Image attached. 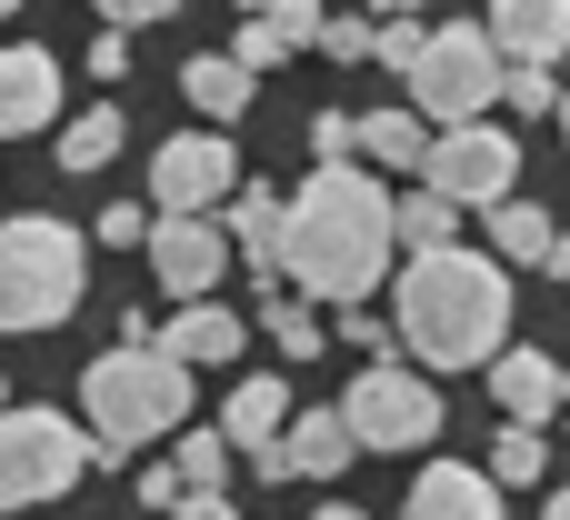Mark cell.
<instances>
[{
  "label": "cell",
  "mask_w": 570,
  "mask_h": 520,
  "mask_svg": "<svg viewBox=\"0 0 570 520\" xmlns=\"http://www.w3.org/2000/svg\"><path fill=\"white\" fill-rule=\"evenodd\" d=\"M80 411H90V431L110 451H140V441L190 421V361L160 351V341H120V351H100L80 371Z\"/></svg>",
  "instance_id": "3"
},
{
  "label": "cell",
  "mask_w": 570,
  "mask_h": 520,
  "mask_svg": "<svg viewBox=\"0 0 570 520\" xmlns=\"http://www.w3.org/2000/svg\"><path fill=\"white\" fill-rule=\"evenodd\" d=\"M541 471H551V441H541V421H511V431L491 441V481H501V491H531Z\"/></svg>",
  "instance_id": "24"
},
{
  "label": "cell",
  "mask_w": 570,
  "mask_h": 520,
  "mask_svg": "<svg viewBox=\"0 0 570 520\" xmlns=\"http://www.w3.org/2000/svg\"><path fill=\"white\" fill-rule=\"evenodd\" d=\"M551 520H570V491H551Z\"/></svg>",
  "instance_id": "40"
},
{
  "label": "cell",
  "mask_w": 570,
  "mask_h": 520,
  "mask_svg": "<svg viewBox=\"0 0 570 520\" xmlns=\"http://www.w3.org/2000/svg\"><path fill=\"white\" fill-rule=\"evenodd\" d=\"M501 100H511L521 120H551V110H561V90H551V60H511V80H501Z\"/></svg>",
  "instance_id": "26"
},
{
  "label": "cell",
  "mask_w": 570,
  "mask_h": 520,
  "mask_svg": "<svg viewBox=\"0 0 570 520\" xmlns=\"http://www.w3.org/2000/svg\"><path fill=\"white\" fill-rule=\"evenodd\" d=\"M90 80H130V30H120V20L90 40Z\"/></svg>",
  "instance_id": "34"
},
{
  "label": "cell",
  "mask_w": 570,
  "mask_h": 520,
  "mask_svg": "<svg viewBox=\"0 0 570 520\" xmlns=\"http://www.w3.org/2000/svg\"><path fill=\"white\" fill-rule=\"evenodd\" d=\"M230 200V140L220 130H180L150 150V210H210Z\"/></svg>",
  "instance_id": "10"
},
{
  "label": "cell",
  "mask_w": 570,
  "mask_h": 520,
  "mask_svg": "<svg viewBox=\"0 0 570 520\" xmlns=\"http://www.w3.org/2000/svg\"><path fill=\"white\" fill-rule=\"evenodd\" d=\"M421 50H431V20H421V10L371 20V60H381V70H401V80H411V70H421Z\"/></svg>",
  "instance_id": "25"
},
{
  "label": "cell",
  "mask_w": 570,
  "mask_h": 520,
  "mask_svg": "<svg viewBox=\"0 0 570 520\" xmlns=\"http://www.w3.org/2000/svg\"><path fill=\"white\" fill-rule=\"evenodd\" d=\"M90 230H100L110 251H150V210H140V200H120V210H100Z\"/></svg>",
  "instance_id": "30"
},
{
  "label": "cell",
  "mask_w": 570,
  "mask_h": 520,
  "mask_svg": "<svg viewBox=\"0 0 570 520\" xmlns=\"http://www.w3.org/2000/svg\"><path fill=\"white\" fill-rule=\"evenodd\" d=\"M491 40L511 60H561L570 50V0H491Z\"/></svg>",
  "instance_id": "17"
},
{
  "label": "cell",
  "mask_w": 570,
  "mask_h": 520,
  "mask_svg": "<svg viewBox=\"0 0 570 520\" xmlns=\"http://www.w3.org/2000/svg\"><path fill=\"white\" fill-rule=\"evenodd\" d=\"M0 401H10V381H0Z\"/></svg>",
  "instance_id": "44"
},
{
  "label": "cell",
  "mask_w": 570,
  "mask_h": 520,
  "mask_svg": "<svg viewBox=\"0 0 570 520\" xmlns=\"http://www.w3.org/2000/svg\"><path fill=\"white\" fill-rule=\"evenodd\" d=\"M361 160L421 170V160H431V120H421V110H361Z\"/></svg>",
  "instance_id": "20"
},
{
  "label": "cell",
  "mask_w": 570,
  "mask_h": 520,
  "mask_svg": "<svg viewBox=\"0 0 570 520\" xmlns=\"http://www.w3.org/2000/svg\"><path fill=\"white\" fill-rule=\"evenodd\" d=\"M491 241H501V261H521V271H551V251H561L551 210H531L521 190H511V200H491Z\"/></svg>",
  "instance_id": "21"
},
{
  "label": "cell",
  "mask_w": 570,
  "mask_h": 520,
  "mask_svg": "<svg viewBox=\"0 0 570 520\" xmlns=\"http://www.w3.org/2000/svg\"><path fill=\"white\" fill-rule=\"evenodd\" d=\"M100 20H120V30H160V20H180L190 0H90Z\"/></svg>",
  "instance_id": "31"
},
{
  "label": "cell",
  "mask_w": 570,
  "mask_h": 520,
  "mask_svg": "<svg viewBox=\"0 0 570 520\" xmlns=\"http://www.w3.org/2000/svg\"><path fill=\"white\" fill-rule=\"evenodd\" d=\"M220 431H230V451H240V461H261V451L291 431V381H271V371L230 381V411H220Z\"/></svg>",
  "instance_id": "16"
},
{
  "label": "cell",
  "mask_w": 570,
  "mask_h": 520,
  "mask_svg": "<svg viewBox=\"0 0 570 520\" xmlns=\"http://www.w3.org/2000/svg\"><path fill=\"white\" fill-rule=\"evenodd\" d=\"M230 220H210V210H160L150 220V281L170 291V301H200L220 271H230Z\"/></svg>",
  "instance_id": "9"
},
{
  "label": "cell",
  "mask_w": 570,
  "mask_h": 520,
  "mask_svg": "<svg viewBox=\"0 0 570 520\" xmlns=\"http://www.w3.org/2000/svg\"><path fill=\"white\" fill-rule=\"evenodd\" d=\"M391 220H401V251H441V241H451V230H461V200H451V190H431V180H421V190H411V200H391Z\"/></svg>",
  "instance_id": "22"
},
{
  "label": "cell",
  "mask_w": 570,
  "mask_h": 520,
  "mask_svg": "<svg viewBox=\"0 0 570 520\" xmlns=\"http://www.w3.org/2000/svg\"><path fill=\"white\" fill-rule=\"evenodd\" d=\"M271 341H281L291 361H321V321H311V311H271Z\"/></svg>",
  "instance_id": "32"
},
{
  "label": "cell",
  "mask_w": 570,
  "mask_h": 520,
  "mask_svg": "<svg viewBox=\"0 0 570 520\" xmlns=\"http://www.w3.org/2000/svg\"><path fill=\"white\" fill-rule=\"evenodd\" d=\"M110 150H120V110L100 100V110H80V120L60 130V150H50V160H60V170H110Z\"/></svg>",
  "instance_id": "23"
},
{
  "label": "cell",
  "mask_w": 570,
  "mask_h": 520,
  "mask_svg": "<svg viewBox=\"0 0 570 520\" xmlns=\"http://www.w3.org/2000/svg\"><path fill=\"white\" fill-rule=\"evenodd\" d=\"M421 180H431V190H451L461 210H491V200H511V190H521V140H511L501 120H441V130H431V160H421Z\"/></svg>",
  "instance_id": "7"
},
{
  "label": "cell",
  "mask_w": 570,
  "mask_h": 520,
  "mask_svg": "<svg viewBox=\"0 0 570 520\" xmlns=\"http://www.w3.org/2000/svg\"><path fill=\"white\" fill-rule=\"evenodd\" d=\"M351 431H361V451H431L441 441V391L421 381V371H401L391 351L351 381Z\"/></svg>",
  "instance_id": "8"
},
{
  "label": "cell",
  "mask_w": 570,
  "mask_h": 520,
  "mask_svg": "<svg viewBox=\"0 0 570 520\" xmlns=\"http://www.w3.org/2000/svg\"><path fill=\"white\" fill-rule=\"evenodd\" d=\"M180 481H230V431H180Z\"/></svg>",
  "instance_id": "27"
},
{
  "label": "cell",
  "mask_w": 570,
  "mask_h": 520,
  "mask_svg": "<svg viewBox=\"0 0 570 520\" xmlns=\"http://www.w3.org/2000/svg\"><path fill=\"white\" fill-rule=\"evenodd\" d=\"M230 50H240V60H250V70H271V60H291V40H281V20H271V10H250V20H240V40H230Z\"/></svg>",
  "instance_id": "28"
},
{
  "label": "cell",
  "mask_w": 570,
  "mask_h": 520,
  "mask_svg": "<svg viewBox=\"0 0 570 520\" xmlns=\"http://www.w3.org/2000/svg\"><path fill=\"white\" fill-rule=\"evenodd\" d=\"M271 20H281L291 50H321V0H271Z\"/></svg>",
  "instance_id": "33"
},
{
  "label": "cell",
  "mask_w": 570,
  "mask_h": 520,
  "mask_svg": "<svg viewBox=\"0 0 570 520\" xmlns=\"http://www.w3.org/2000/svg\"><path fill=\"white\" fill-rule=\"evenodd\" d=\"M551 120H561V130H570V100H561V110H551Z\"/></svg>",
  "instance_id": "41"
},
{
  "label": "cell",
  "mask_w": 570,
  "mask_h": 520,
  "mask_svg": "<svg viewBox=\"0 0 570 520\" xmlns=\"http://www.w3.org/2000/svg\"><path fill=\"white\" fill-rule=\"evenodd\" d=\"M281 220H291L281 190H230V241H240V261H250L261 291H281Z\"/></svg>",
  "instance_id": "18"
},
{
  "label": "cell",
  "mask_w": 570,
  "mask_h": 520,
  "mask_svg": "<svg viewBox=\"0 0 570 520\" xmlns=\"http://www.w3.org/2000/svg\"><path fill=\"white\" fill-rule=\"evenodd\" d=\"M341 331H351V341H361V351H371V361H381V351H391V321H381V311H351V321H341Z\"/></svg>",
  "instance_id": "36"
},
{
  "label": "cell",
  "mask_w": 570,
  "mask_h": 520,
  "mask_svg": "<svg viewBox=\"0 0 570 520\" xmlns=\"http://www.w3.org/2000/svg\"><path fill=\"white\" fill-rule=\"evenodd\" d=\"M60 120V60L50 50H0V140Z\"/></svg>",
  "instance_id": "13"
},
{
  "label": "cell",
  "mask_w": 570,
  "mask_h": 520,
  "mask_svg": "<svg viewBox=\"0 0 570 520\" xmlns=\"http://www.w3.org/2000/svg\"><path fill=\"white\" fill-rule=\"evenodd\" d=\"M240 10H271V0H240Z\"/></svg>",
  "instance_id": "42"
},
{
  "label": "cell",
  "mask_w": 570,
  "mask_h": 520,
  "mask_svg": "<svg viewBox=\"0 0 570 520\" xmlns=\"http://www.w3.org/2000/svg\"><path fill=\"white\" fill-rule=\"evenodd\" d=\"M10 10H20V0H0V20H10Z\"/></svg>",
  "instance_id": "43"
},
{
  "label": "cell",
  "mask_w": 570,
  "mask_h": 520,
  "mask_svg": "<svg viewBox=\"0 0 570 520\" xmlns=\"http://www.w3.org/2000/svg\"><path fill=\"white\" fill-rule=\"evenodd\" d=\"M361 461V431H351V411H291V431L250 461L261 481H331V471H351Z\"/></svg>",
  "instance_id": "11"
},
{
  "label": "cell",
  "mask_w": 570,
  "mask_h": 520,
  "mask_svg": "<svg viewBox=\"0 0 570 520\" xmlns=\"http://www.w3.org/2000/svg\"><path fill=\"white\" fill-rule=\"evenodd\" d=\"M491 511H501V481L471 461H431L411 481V520H491Z\"/></svg>",
  "instance_id": "14"
},
{
  "label": "cell",
  "mask_w": 570,
  "mask_h": 520,
  "mask_svg": "<svg viewBox=\"0 0 570 520\" xmlns=\"http://www.w3.org/2000/svg\"><path fill=\"white\" fill-rule=\"evenodd\" d=\"M491 401H501V421H551L570 401V371L551 351H511L501 341V361H491Z\"/></svg>",
  "instance_id": "12"
},
{
  "label": "cell",
  "mask_w": 570,
  "mask_h": 520,
  "mask_svg": "<svg viewBox=\"0 0 570 520\" xmlns=\"http://www.w3.org/2000/svg\"><path fill=\"white\" fill-rule=\"evenodd\" d=\"M170 501H180V461L170 471H140V511H170Z\"/></svg>",
  "instance_id": "37"
},
{
  "label": "cell",
  "mask_w": 570,
  "mask_h": 520,
  "mask_svg": "<svg viewBox=\"0 0 570 520\" xmlns=\"http://www.w3.org/2000/svg\"><path fill=\"white\" fill-rule=\"evenodd\" d=\"M501 80H511V50L491 40V20L471 30V20H441L431 30V50H421V70H411V110L441 130V120H481L491 100H501Z\"/></svg>",
  "instance_id": "6"
},
{
  "label": "cell",
  "mask_w": 570,
  "mask_h": 520,
  "mask_svg": "<svg viewBox=\"0 0 570 520\" xmlns=\"http://www.w3.org/2000/svg\"><path fill=\"white\" fill-rule=\"evenodd\" d=\"M401 10H421V0H371V20H401Z\"/></svg>",
  "instance_id": "38"
},
{
  "label": "cell",
  "mask_w": 570,
  "mask_h": 520,
  "mask_svg": "<svg viewBox=\"0 0 570 520\" xmlns=\"http://www.w3.org/2000/svg\"><path fill=\"white\" fill-rule=\"evenodd\" d=\"M180 90H190L210 120H240V110H250V90H261V70H250L240 50H200V60L180 70Z\"/></svg>",
  "instance_id": "19"
},
{
  "label": "cell",
  "mask_w": 570,
  "mask_h": 520,
  "mask_svg": "<svg viewBox=\"0 0 570 520\" xmlns=\"http://www.w3.org/2000/svg\"><path fill=\"white\" fill-rule=\"evenodd\" d=\"M561 421H570V401H561Z\"/></svg>",
  "instance_id": "45"
},
{
  "label": "cell",
  "mask_w": 570,
  "mask_h": 520,
  "mask_svg": "<svg viewBox=\"0 0 570 520\" xmlns=\"http://www.w3.org/2000/svg\"><path fill=\"white\" fill-rule=\"evenodd\" d=\"M150 341H160V351H180L190 371H220V361H240V311H220V301L200 291V301H190V311H170Z\"/></svg>",
  "instance_id": "15"
},
{
  "label": "cell",
  "mask_w": 570,
  "mask_h": 520,
  "mask_svg": "<svg viewBox=\"0 0 570 520\" xmlns=\"http://www.w3.org/2000/svg\"><path fill=\"white\" fill-rule=\"evenodd\" d=\"M80 281H90V251H80L70 220L20 210V220L0 230V331H50V321H70Z\"/></svg>",
  "instance_id": "4"
},
{
  "label": "cell",
  "mask_w": 570,
  "mask_h": 520,
  "mask_svg": "<svg viewBox=\"0 0 570 520\" xmlns=\"http://www.w3.org/2000/svg\"><path fill=\"white\" fill-rule=\"evenodd\" d=\"M401 251V220H391V190L361 170V160H321L301 190H291V220H281V281H301L311 301H371L381 271Z\"/></svg>",
  "instance_id": "1"
},
{
  "label": "cell",
  "mask_w": 570,
  "mask_h": 520,
  "mask_svg": "<svg viewBox=\"0 0 570 520\" xmlns=\"http://www.w3.org/2000/svg\"><path fill=\"white\" fill-rule=\"evenodd\" d=\"M401 341L421 371H491L501 341H511V271L441 241V251H411L401 271V301H391Z\"/></svg>",
  "instance_id": "2"
},
{
  "label": "cell",
  "mask_w": 570,
  "mask_h": 520,
  "mask_svg": "<svg viewBox=\"0 0 570 520\" xmlns=\"http://www.w3.org/2000/svg\"><path fill=\"white\" fill-rule=\"evenodd\" d=\"M321 50L331 60H371V20H321Z\"/></svg>",
  "instance_id": "35"
},
{
  "label": "cell",
  "mask_w": 570,
  "mask_h": 520,
  "mask_svg": "<svg viewBox=\"0 0 570 520\" xmlns=\"http://www.w3.org/2000/svg\"><path fill=\"white\" fill-rule=\"evenodd\" d=\"M551 271H561V281H570V230H561V251H551Z\"/></svg>",
  "instance_id": "39"
},
{
  "label": "cell",
  "mask_w": 570,
  "mask_h": 520,
  "mask_svg": "<svg viewBox=\"0 0 570 520\" xmlns=\"http://www.w3.org/2000/svg\"><path fill=\"white\" fill-rule=\"evenodd\" d=\"M100 461H120L100 431L80 441L60 411H10L0 401V511H30V501H60L80 471H100Z\"/></svg>",
  "instance_id": "5"
},
{
  "label": "cell",
  "mask_w": 570,
  "mask_h": 520,
  "mask_svg": "<svg viewBox=\"0 0 570 520\" xmlns=\"http://www.w3.org/2000/svg\"><path fill=\"white\" fill-rule=\"evenodd\" d=\"M311 150H321V160H361V120H351V110H321V120H311Z\"/></svg>",
  "instance_id": "29"
}]
</instances>
